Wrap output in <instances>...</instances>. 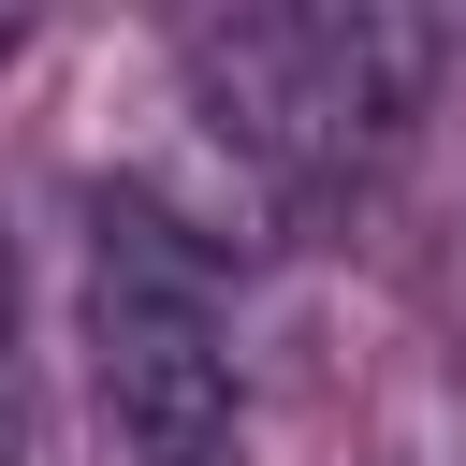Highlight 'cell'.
Returning <instances> with one entry per match:
<instances>
[{
  "label": "cell",
  "mask_w": 466,
  "mask_h": 466,
  "mask_svg": "<svg viewBox=\"0 0 466 466\" xmlns=\"http://www.w3.org/2000/svg\"><path fill=\"white\" fill-rule=\"evenodd\" d=\"M175 73L233 160H262L291 204H335L408 146L437 87V29L379 0H248V15H189Z\"/></svg>",
  "instance_id": "cell-1"
},
{
  "label": "cell",
  "mask_w": 466,
  "mask_h": 466,
  "mask_svg": "<svg viewBox=\"0 0 466 466\" xmlns=\"http://www.w3.org/2000/svg\"><path fill=\"white\" fill-rule=\"evenodd\" d=\"M87 379H102L116 466H233V422H248L233 291H218V248L146 189H87Z\"/></svg>",
  "instance_id": "cell-2"
},
{
  "label": "cell",
  "mask_w": 466,
  "mask_h": 466,
  "mask_svg": "<svg viewBox=\"0 0 466 466\" xmlns=\"http://www.w3.org/2000/svg\"><path fill=\"white\" fill-rule=\"evenodd\" d=\"M29 437V350H15V248H0V466Z\"/></svg>",
  "instance_id": "cell-3"
}]
</instances>
